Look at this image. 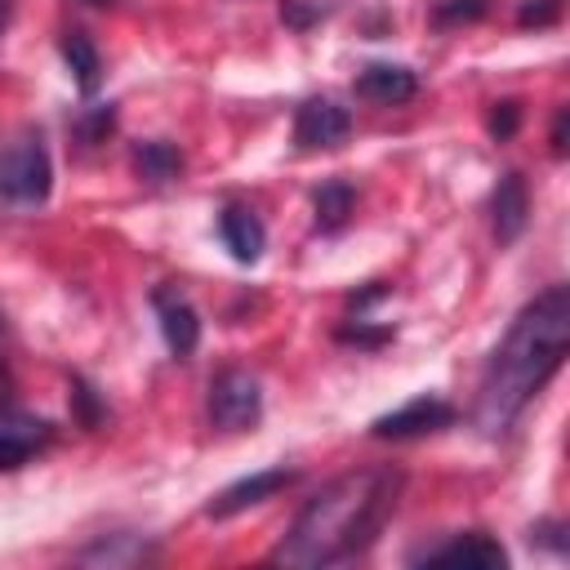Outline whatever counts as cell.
Returning <instances> with one entry per match:
<instances>
[{"instance_id": "cell-1", "label": "cell", "mask_w": 570, "mask_h": 570, "mask_svg": "<svg viewBox=\"0 0 570 570\" xmlns=\"http://www.w3.org/2000/svg\"><path fill=\"white\" fill-rule=\"evenodd\" d=\"M401 490H405V472L387 468V463L352 468V472L334 476L298 508V517L289 521L272 561L298 566V570H325V566L361 557L392 521Z\"/></svg>"}, {"instance_id": "cell-2", "label": "cell", "mask_w": 570, "mask_h": 570, "mask_svg": "<svg viewBox=\"0 0 570 570\" xmlns=\"http://www.w3.org/2000/svg\"><path fill=\"white\" fill-rule=\"evenodd\" d=\"M570 347V289L548 285L534 303L517 312L503 343L490 352L481 387H476V428L485 436H499L512 428V419L530 405V396L561 370Z\"/></svg>"}, {"instance_id": "cell-3", "label": "cell", "mask_w": 570, "mask_h": 570, "mask_svg": "<svg viewBox=\"0 0 570 570\" xmlns=\"http://www.w3.org/2000/svg\"><path fill=\"white\" fill-rule=\"evenodd\" d=\"M209 423L223 432H245L263 414V387L249 370H218L209 379Z\"/></svg>"}, {"instance_id": "cell-4", "label": "cell", "mask_w": 570, "mask_h": 570, "mask_svg": "<svg viewBox=\"0 0 570 570\" xmlns=\"http://www.w3.org/2000/svg\"><path fill=\"white\" fill-rule=\"evenodd\" d=\"M53 183V165L40 138H22L13 147H0V196L4 200H22L36 205L49 196Z\"/></svg>"}, {"instance_id": "cell-5", "label": "cell", "mask_w": 570, "mask_h": 570, "mask_svg": "<svg viewBox=\"0 0 570 570\" xmlns=\"http://www.w3.org/2000/svg\"><path fill=\"white\" fill-rule=\"evenodd\" d=\"M49 441H53V423L49 419H40V414H31L22 405L0 401V472L22 468Z\"/></svg>"}, {"instance_id": "cell-6", "label": "cell", "mask_w": 570, "mask_h": 570, "mask_svg": "<svg viewBox=\"0 0 570 570\" xmlns=\"http://www.w3.org/2000/svg\"><path fill=\"white\" fill-rule=\"evenodd\" d=\"M352 134V111L334 98H307L294 116V142L303 151H330L343 147Z\"/></svg>"}, {"instance_id": "cell-7", "label": "cell", "mask_w": 570, "mask_h": 570, "mask_svg": "<svg viewBox=\"0 0 570 570\" xmlns=\"http://www.w3.org/2000/svg\"><path fill=\"white\" fill-rule=\"evenodd\" d=\"M450 423H454V405H450V401H441V396H414V401H405L401 410L374 419L370 432L383 436V441H410V436L441 432V428H450Z\"/></svg>"}, {"instance_id": "cell-8", "label": "cell", "mask_w": 570, "mask_h": 570, "mask_svg": "<svg viewBox=\"0 0 570 570\" xmlns=\"http://www.w3.org/2000/svg\"><path fill=\"white\" fill-rule=\"evenodd\" d=\"M414 561H428V566H468V570H503L508 566V552L485 530H468V534H454V539H445L436 548L414 552Z\"/></svg>"}, {"instance_id": "cell-9", "label": "cell", "mask_w": 570, "mask_h": 570, "mask_svg": "<svg viewBox=\"0 0 570 570\" xmlns=\"http://www.w3.org/2000/svg\"><path fill=\"white\" fill-rule=\"evenodd\" d=\"M151 303H156L160 334H165L169 352H174L178 361H183V356H191V352H196V343H200V316H196V307H191L174 285H160V289L151 294Z\"/></svg>"}, {"instance_id": "cell-10", "label": "cell", "mask_w": 570, "mask_h": 570, "mask_svg": "<svg viewBox=\"0 0 570 570\" xmlns=\"http://www.w3.org/2000/svg\"><path fill=\"white\" fill-rule=\"evenodd\" d=\"M285 485H294V472H289V468H267V472H254V476H245V481L218 490L205 512H209V517H236L240 508L263 503V499H272V494L285 490Z\"/></svg>"}, {"instance_id": "cell-11", "label": "cell", "mask_w": 570, "mask_h": 570, "mask_svg": "<svg viewBox=\"0 0 570 570\" xmlns=\"http://www.w3.org/2000/svg\"><path fill=\"white\" fill-rule=\"evenodd\" d=\"M356 94L365 102H383V107H396V102H410L419 94V76L410 67H396V62H370L361 67L356 76Z\"/></svg>"}, {"instance_id": "cell-12", "label": "cell", "mask_w": 570, "mask_h": 570, "mask_svg": "<svg viewBox=\"0 0 570 570\" xmlns=\"http://www.w3.org/2000/svg\"><path fill=\"white\" fill-rule=\"evenodd\" d=\"M490 214H494V236L508 245L525 232V218H530V191H525V178L517 169H508L499 183H494V196H490Z\"/></svg>"}, {"instance_id": "cell-13", "label": "cell", "mask_w": 570, "mask_h": 570, "mask_svg": "<svg viewBox=\"0 0 570 570\" xmlns=\"http://www.w3.org/2000/svg\"><path fill=\"white\" fill-rule=\"evenodd\" d=\"M218 232H223V245L232 249L236 263H254L267 245V232H263V218L249 209V205H227L218 214Z\"/></svg>"}, {"instance_id": "cell-14", "label": "cell", "mask_w": 570, "mask_h": 570, "mask_svg": "<svg viewBox=\"0 0 570 570\" xmlns=\"http://www.w3.org/2000/svg\"><path fill=\"white\" fill-rule=\"evenodd\" d=\"M312 209H316V227H321V232H338V227L352 218V209H356V191H352V183H347V178H330V183H321L316 196H312Z\"/></svg>"}, {"instance_id": "cell-15", "label": "cell", "mask_w": 570, "mask_h": 570, "mask_svg": "<svg viewBox=\"0 0 570 570\" xmlns=\"http://www.w3.org/2000/svg\"><path fill=\"white\" fill-rule=\"evenodd\" d=\"M134 169H138V178H147V183H169V178L183 174V151H178L174 142H160V138L134 142Z\"/></svg>"}, {"instance_id": "cell-16", "label": "cell", "mask_w": 570, "mask_h": 570, "mask_svg": "<svg viewBox=\"0 0 570 570\" xmlns=\"http://www.w3.org/2000/svg\"><path fill=\"white\" fill-rule=\"evenodd\" d=\"M62 58H67V67H71L80 94H94L98 80H102V62H98L94 40H89L85 31H67V36H62Z\"/></svg>"}, {"instance_id": "cell-17", "label": "cell", "mask_w": 570, "mask_h": 570, "mask_svg": "<svg viewBox=\"0 0 570 570\" xmlns=\"http://www.w3.org/2000/svg\"><path fill=\"white\" fill-rule=\"evenodd\" d=\"M142 557H151L138 539H129V534H111V539H98L94 548H85L76 561H107V566H125V561H142Z\"/></svg>"}, {"instance_id": "cell-18", "label": "cell", "mask_w": 570, "mask_h": 570, "mask_svg": "<svg viewBox=\"0 0 570 570\" xmlns=\"http://www.w3.org/2000/svg\"><path fill=\"white\" fill-rule=\"evenodd\" d=\"M517 125H521V102H517V98H499V102H490L485 129H490L494 142H508V138L517 134Z\"/></svg>"}, {"instance_id": "cell-19", "label": "cell", "mask_w": 570, "mask_h": 570, "mask_svg": "<svg viewBox=\"0 0 570 570\" xmlns=\"http://www.w3.org/2000/svg\"><path fill=\"white\" fill-rule=\"evenodd\" d=\"M490 13V0H441L432 9V22L436 27H450V22H476Z\"/></svg>"}, {"instance_id": "cell-20", "label": "cell", "mask_w": 570, "mask_h": 570, "mask_svg": "<svg viewBox=\"0 0 570 570\" xmlns=\"http://www.w3.org/2000/svg\"><path fill=\"white\" fill-rule=\"evenodd\" d=\"M111 125H116V107H94L89 116L76 120V138L80 142H102L111 134Z\"/></svg>"}, {"instance_id": "cell-21", "label": "cell", "mask_w": 570, "mask_h": 570, "mask_svg": "<svg viewBox=\"0 0 570 570\" xmlns=\"http://www.w3.org/2000/svg\"><path fill=\"white\" fill-rule=\"evenodd\" d=\"M561 9H566V0H521L517 22L521 27H552L561 18Z\"/></svg>"}, {"instance_id": "cell-22", "label": "cell", "mask_w": 570, "mask_h": 570, "mask_svg": "<svg viewBox=\"0 0 570 570\" xmlns=\"http://www.w3.org/2000/svg\"><path fill=\"white\" fill-rule=\"evenodd\" d=\"M281 18H285V27L307 31L312 22L325 18V4H316V0H285V4H281Z\"/></svg>"}, {"instance_id": "cell-23", "label": "cell", "mask_w": 570, "mask_h": 570, "mask_svg": "<svg viewBox=\"0 0 570 570\" xmlns=\"http://www.w3.org/2000/svg\"><path fill=\"white\" fill-rule=\"evenodd\" d=\"M71 401H76V414H80L85 428H94L102 419V405H98V396H94V387L85 379H71Z\"/></svg>"}, {"instance_id": "cell-24", "label": "cell", "mask_w": 570, "mask_h": 570, "mask_svg": "<svg viewBox=\"0 0 570 570\" xmlns=\"http://www.w3.org/2000/svg\"><path fill=\"white\" fill-rule=\"evenodd\" d=\"M334 338H338V343H356V347H379V343L392 338V330H365V325L356 321V325H338Z\"/></svg>"}, {"instance_id": "cell-25", "label": "cell", "mask_w": 570, "mask_h": 570, "mask_svg": "<svg viewBox=\"0 0 570 570\" xmlns=\"http://www.w3.org/2000/svg\"><path fill=\"white\" fill-rule=\"evenodd\" d=\"M552 151L566 156V107H557V116H552Z\"/></svg>"}, {"instance_id": "cell-26", "label": "cell", "mask_w": 570, "mask_h": 570, "mask_svg": "<svg viewBox=\"0 0 570 570\" xmlns=\"http://www.w3.org/2000/svg\"><path fill=\"white\" fill-rule=\"evenodd\" d=\"M9 9H13V0H0V31L9 27Z\"/></svg>"}, {"instance_id": "cell-27", "label": "cell", "mask_w": 570, "mask_h": 570, "mask_svg": "<svg viewBox=\"0 0 570 570\" xmlns=\"http://www.w3.org/2000/svg\"><path fill=\"white\" fill-rule=\"evenodd\" d=\"M0 334H4V312H0Z\"/></svg>"}, {"instance_id": "cell-28", "label": "cell", "mask_w": 570, "mask_h": 570, "mask_svg": "<svg viewBox=\"0 0 570 570\" xmlns=\"http://www.w3.org/2000/svg\"><path fill=\"white\" fill-rule=\"evenodd\" d=\"M89 4H107V0H89Z\"/></svg>"}]
</instances>
